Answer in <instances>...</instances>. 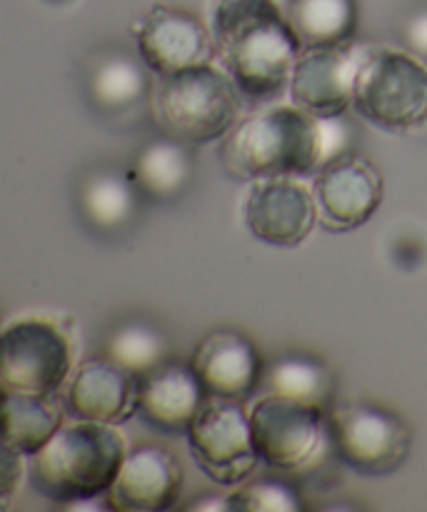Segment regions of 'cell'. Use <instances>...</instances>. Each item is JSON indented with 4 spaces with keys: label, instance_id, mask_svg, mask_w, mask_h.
<instances>
[{
    "label": "cell",
    "instance_id": "obj_1",
    "mask_svg": "<svg viewBox=\"0 0 427 512\" xmlns=\"http://www.w3.org/2000/svg\"><path fill=\"white\" fill-rule=\"evenodd\" d=\"M210 35L245 100L270 103L288 88L303 48L278 0H210Z\"/></svg>",
    "mask_w": 427,
    "mask_h": 512
},
{
    "label": "cell",
    "instance_id": "obj_2",
    "mask_svg": "<svg viewBox=\"0 0 427 512\" xmlns=\"http://www.w3.org/2000/svg\"><path fill=\"white\" fill-rule=\"evenodd\" d=\"M220 163L235 180L303 178L323 168L320 120L298 105L248 115L225 133Z\"/></svg>",
    "mask_w": 427,
    "mask_h": 512
},
{
    "label": "cell",
    "instance_id": "obj_3",
    "mask_svg": "<svg viewBox=\"0 0 427 512\" xmlns=\"http://www.w3.org/2000/svg\"><path fill=\"white\" fill-rule=\"evenodd\" d=\"M125 455V440L113 425L78 420L60 425L53 438L30 455L28 478L35 493L60 505L108 495Z\"/></svg>",
    "mask_w": 427,
    "mask_h": 512
},
{
    "label": "cell",
    "instance_id": "obj_4",
    "mask_svg": "<svg viewBox=\"0 0 427 512\" xmlns=\"http://www.w3.org/2000/svg\"><path fill=\"white\" fill-rule=\"evenodd\" d=\"M243 95L225 70L198 63L163 75L153 93V113L163 135L188 145L225 138L238 123Z\"/></svg>",
    "mask_w": 427,
    "mask_h": 512
},
{
    "label": "cell",
    "instance_id": "obj_5",
    "mask_svg": "<svg viewBox=\"0 0 427 512\" xmlns=\"http://www.w3.org/2000/svg\"><path fill=\"white\" fill-rule=\"evenodd\" d=\"M353 108L388 133H410L427 123V65L410 53L365 48L355 78Z\"/></svg>",
    "mask_w": 427,
    "mask_h": 512
},
{
    "label": "cell",
    "instance_id": "obj_6",
    "mask_svg": "<svg viewBox=\"0 0 427 512\" xmlns=\"http://www.w3.org/2000/svg\"><path fill=\"white\" fill-rule=\"evenodd\" d=\"M250 430L260 463L278 473L313 475L335 458L328 415L310 405L265 393L250 408Z\"/></svg>",
    "mask_w": 427,
    "mask_h": 512
},
{
    "label": "cell",
    "instance_id": "obj_7",
    "mask_svg": "<svg viewBox=\"0 0 427 512\" xmlns=\"http://www.w3.org/2000/svg\"><path fill=\"white\" fill-rule=\"evenodd\" d=\"M325 415L335 458L355 473L378 478L408 460L413 433L390 410L370 403H333Z\"/></svg>",
    "mask_w": 427,
    "mask_h": 512
},
{
    "label": "cell",
    "instance_id": "obj_8",
    "mask_svg": "<svg viewBox=\"0 0 427 512\" xmlns=\"http://www.w3.org/2000/svg\"><path fill=\"white\" fill-rule=\"evenodd\" d=\"M70 363L68 338L48 320H15L0 330V395H55Z\"/></svg>",
    "mask_w": 427,
    "mask_h": 512
},
{
    "label": "cell",
    "instance_id": "obj_9",
    "mask_svg": "<svg viewBox=\"0 0 427 512\" xmlns=\"http://www.w3.org/2000/svg\"><path fill=\"white\" fill-rule=\"evenodd\" d=\"M195 465L218 485H238L258 468L260 458L243 400L208 395L188 428Z\"/></svg>",
    "mask_w": 427,
    "mask_h": 512
},
{
    "label": "cell",
    "instance_id": "obj_10",
    "mask_svg": "<svg viewBox=\"0 0 427 512\" xmlns=\"http://www.w3.org/2000/svg\"><path fill=\"white\" fill-rule=\"evenodd\" d=\"M363 53L350 43L300 50L288 83L293 103L315 118L348 113Z\"/></svg>",
    "mask_w": 427,
    "mask_h": 512
},
{
    "label": "cell",
    "instance_id": "obj_11",
    "mask_svg": "<svg viewBox=\"0 0 427 512\" xmlns=\"http://www.w3.org/2000/svg\"><path fill=\"white\" fill-rule=\"evenodd\" d=\"M383 175L358 153H345L318 170L315 205L328 230H353L368 223L383 203Z\"/></svg>",
    "mask_w": 427,
    "mask_h": 512
},
{
    "label": "cell",
    "instance_id": "obj_12",
    "mask_svg": "<svg viewBox=\"0 0 427 512\" xmlns=\"http://www.w3.org/2000/svg\"><path fill=\"white\" fill-rule=\"evenodd\" d=\"M243 213L253 238L275 248H295L318 223L315 195L293 178L253 180Z\"/></svg>",
    "mask_w": 427,
    "mask_h": 512
},
{
    "label": "cell",
    "instance_id": "obj_13",
    "mask_svg": "<svg viewBox=\"0 0 427 512\" xmlns=\"http://www.w3.org/2000/svg\"><path fill=\"white\" fill-rule=\"evenodd\" d=\"M138 50L145 65L163 78L190 65L208 63L213 38L190 10L155 5L138 28Z\"/></svg>",
    "mask_w": 427,
    "mask_h": 512
},
{
    "label": "cell",
    "instance_id": "obj_14",
    "mask_svg": "<svg viewBox=\"0 0 427 512\" xmlns=\"http://www.w3.org/2000/svg\"><path fill=\"white\" fill-rule=\"evenodd\" d=\"M190 365L198 373L205 393L230 400H248L260 388L265 373V363L253 340L233 328L205 335Z\"/></svg>",
    "mask_w": 427,
    "mask_h": 512
},
{
    "label": "cell",
    "instance_id": "obj_15",
    "mask_svg": "<svg viewBox=\"0 0 427 512\" xmlns=\"http://www.w3.org/2000/svg\"><path fill=\"white\" fill-rule=\"evenodd\" d=\"M180 493L183 468L178 458L160 445H140L125 455L108 495L118 510L163 512L178 505Z\"/></svg>",
    "mask_w": 427,
    "mask_h": 512
},
{
    "label": "cell",
    "instance_id": "obj_16",
    "mask_svg": "<svg viewBox=\"0 0 427 512\" xmlns=\"http://www.w3.org/2000/svg\"><path fill=\"white\" fill-rule=\"evenodd\" d=\"M203 383L193 365L165 360L155 370L138 378L135 413L165 435H185L205 403Z\"/></svg>",
    "mask_w": 427,
    "mask_h": 512
},
{
    "label": "cell",
    "instance_id": "obj_17",
    "mask_svg": "<svg viewBox=\"0 0 427 512\" xmlns=\"http://www.w3.org/2000/svg\"><path fill=\"white\" fill-rule=\"evenodd\" d=\"M138 378L103 360H88L80 365L65 395V410L75 420L115 425L135 413Z\"/></svg>",
    "mask_w": 427,
    "mask_h": 512
},
{
    "label": "cell",
    "instance_id": "obj_18",
    "mask_svg": "<svg viewBox=\"0 0 427 512\" xmlns=\"http://www.w3.org/2000/svg\"><path fill=\"white\" fill-rule=\"evenodd\" d=\"M143 193L133 175L118 168H95L85 173L78 205L85 223L98 233H123L135 223Z\"/></svg>",
    "mask_w": 427,
    "mask_h": 512
},
{
    "label": "cell",
    "instance_id": "obj_19",
    "mask_svg": "<svg viewBox=\"0 0 427 512\" xmlns=\"http://www.w3.org/2000/svg\"><path fill=\"white\" fill-rule=\"evenodd\" d=\"M193 173L195 158L188 143L170 135L148 140L138 150L133 170H130L143 198L155 200V203H175L183 198L193 183Z\"/></svg>",
    "mask_w": 427,
    "mask_h": 512
},
{
    "label": "cell",
    "instance_id": "obj_20",
    "mask_svg": "<svg viewBox=\"0 0 427 512\" xmlns=\"http://www.w3.org/2000/svg\"><path fill=\"white\" fill-rule=\"evenodd\" d=\"M148 65L143 58L108 50L100 53L88 68V95L103 113H128L145 100L150 90Z\"/></svg>",
    "mask_w": 427,
    "mask_h": 512
},
{
    "label": "cell",
    "instance_id": "obj_21",
    "mask_svg": "<svg viewBox=\"0 0 427 512\" xmlns=\"http://www.w3.org/2000/svg\"><path fill=\"white\" fill-rule=\"evenodd\" d=\"M260 388L268 395L288 398L328 413L335 395L333 370L310 353H285L265 368Z\"/></svg>",
    "mask_w": 427,
    "mask_h": 512
},
{
    "label": "cell",
    "instance_id": "obj_22",
    "mask_svg": "<svg viewBox=\"0 0 427 512\" xmlns=\"http://www.w3.org/2000/svg\"><path fill=\"white\" fill-rule=\"evenodd\" d=\"M285 15L303 50L345 45L358 30V0H288Z\"/></svg>",
    "mask_w": 427,
    "mask_h": 512
},
{
    "label": "cell",
    "instance_id": "obj_23",
    "mask_svg": "<svg viewBox=\"0 0 427 512\" xmlns=\"http://www.w3.org/2000/svg\"><path fill=\"white\" fill-rule=\"evenodd\" d=\"M63 425L53 395H0V435L25 458L38 453Z\"/></svg>",
    "mask_w": 427,
    "mask_h": 512
},
{
    "label": "cell",
    "instance_id": "obj_24",
    "mask_svg": "<svg viewBox=\"0 0 427 512\" xmlns=\"http://www.w3.org/2000/svg\"><path fill=\"white\" fill-rule=\"evenodd\" d=\"M170 345L160 328L145 320H125L105 340V358L133 378H143L168 360Z\"/></svg>",
    "mask_w": 427,
    "mask_h": 512
},
{
    "label": "cell",
    "instance_id": "obj_25",
    "mask_svg": "<svg viewBox=\"0 0 427 512\" xmlns=\"http://www.w3.org/2000/svg\"><path fill=\"white\" fill-rule=\"evenodd\" d=\"M230 505L233 510L248 512H298L305 508L298 488L280 478H260L243 485L230 495Z\"/></svg>",
    "mask_w": 427,
    "mask_h": 512
},
{
    "label": "cell",
    "instance_id": "obj_26",
    "mask_svg": "<svg viewBox=\"0 0 427 512\" xmlns=\"http://www.w3.org/2000/svg\"><path fill=\"white\" fill-rule=\"evenodd\" d=\"M23 458L25 455L0 435V505L8 503L15 490L20 488V480L25 473Z\"/></svg>",
    "mask_w": 427,
    "mask_h": 512
},
{
    "label": "cell",
    "instance_id": "obj_27",
    "mask_svg": "<svg viewBox=\"0 0 427 512\" xmlns=\"http://www.w3.org/2000/svg\"><path fill=\"white\" fill-rule=\"evenodd\" d=\"M403 40L415 58L427 60V5L410 15L403 28Z\"/></svg>",
    "mask_w": 427,
    "mask_h": 512
},
{
    "label": "cell",
    "instance_id": "obj_28",
    "mask_svg": "<svg viewBox=\"0 0 427 512\" xmlns=\"http://www.w3.org/2000/svg\"><path fill=\"white\" fill-rule=\"evenodd\" d=\"M188 510H200V512H233L230 498H218V495H205V498L193 500L188 503Z\"/></svg>",
    "mask_w": 427,
    "mask_h": 512
}]
</instances>
